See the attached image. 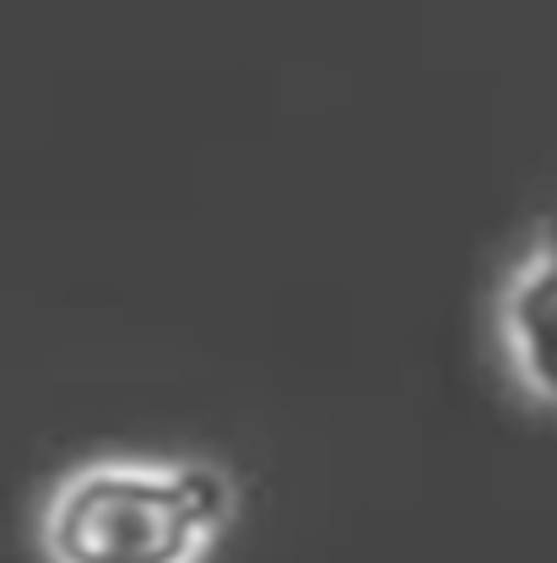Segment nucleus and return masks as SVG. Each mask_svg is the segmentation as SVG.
<instances>
[{
	"label": "nucleus",
	"mask_w": 557,
	"mask_h": 563,
	"mask_svg": "<svg viewBox=\"0 0 557 563\" xmlns=\"http://www.w3.org/2000/svg\"><path fill=\"white\" fill-rule=\"evenodd\" d=\"M488 331L514 401L557 418V222H542L498 272Z\"/></svg>",
	"instance_id": "nucleus-2"
},
{
	"label": "nucleus",
	"mask_w": 557,
	"mask_h": 563,
	"mask_svg": "<svg viewBox=\"0 0 557 563\" xmlns=\"http://www.w3.org/2000/svg\"><path fill=\"white\" fill-rule=\"evenodd\" d=\"M238 504V477L211 455L103 450L44 488L33 542L44 563H211Z\"/></svg>",
	"instance_id": "nucleus-1"
}]
</instances>
